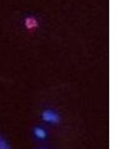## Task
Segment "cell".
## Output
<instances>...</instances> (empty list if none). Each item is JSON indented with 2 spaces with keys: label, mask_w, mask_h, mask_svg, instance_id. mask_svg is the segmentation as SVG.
<instances>
[{
  "label": "cell",
  "mask_w": 132,
  "mask_h": 149,
  "mask_svg": "<svg viewBox=\"0 0 132 149\" xmlns=\"http://www.w3.org/2000/svg\"><path fill=\"white\" fill-rule=\"evenodd\" d=\"M43 120L47 122H51V123H58L60 122V115L54 110H45L42 113Z\"/></svg>",
  "instance_id": "cell-1"
},
{
  "label": "cell",
  "mask_w": 132,
  "mask_h": 149,
  "mask_svg": "<svg viewBox=\"0 0 132 149\" xmlns=\"http://www.w3.org/2000/svg\"><path fill=\"white\" fill-rule=\"evenodd\" d=\"M34 134L36 137L39 139H45L47 137V132L41 127H36L34 129Z\"/></svg>",
  "instance_id": "cell-2"
},
{
  "label": "cell",
  "mask_w": 132,
  "mask_h": 149,
  "mask_svg": "<svg viewBox=\"0 0 132 149\" xmlns=\"http://www.w3.org/2000/svg\"><path fill=\"white\" fill-rule=\"evenodd\" d=\"M0 149H11L10 145L2 137H0Z\"/></svg>",
  "instance_id": "cell-3"
},
{
  "label": "cell",
  "mask_w": 132,
  "mask_h": 149,
  "mask_svg": "<svg viewBox=\"0 0 132 149\" xmlns=\"http://www.w3.org/2000/svg\"><path fill=\"white\" fill-rule=\"evenodd\" d=\"M26 25L27 27L31 28L32 26H36V21L34 18H27L26 19Z\"/></svg>",
  "instance_id": "cell-4"
}]
</instances>
